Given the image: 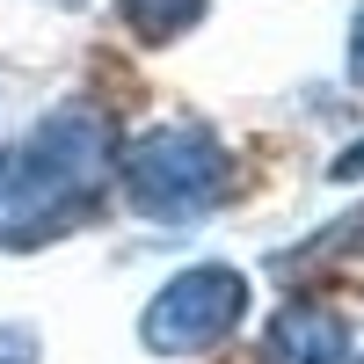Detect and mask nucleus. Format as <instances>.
<instances>
[{"label": "nucleus", "instance_id": "f257e3e1", "mask_svg": "<svg viewBox=\"0 0 364 364\" xmlns=\"http://www.w3.org/2000/svg\"><path fill=\"white\" fill-rule=\"evenodd\" d=\"M117 182V124L95 102H58L29 124V139L8 154V190H0V248L29 255L102 219Z\"/></svg>", "mask_w": 364, "mask_h": 364}, {"label": "nucleus", "instance_id": "f03ea898", "mask_svg": "<svg viewBox=\"0 0 364 364\" xmlns=\"http://www.w3.org/2000/svg\"><path fill=\"white\" fill-rule=\"evenodd\" d=\"M117 190L139 219L190 226L233 197V154L204 117H161V124L117 139Z\"/></svg>", "mask_w": 364, "mask_h": 364}, {"label": "nucleus", "instance_id": "7ed1b4c3", "mask_svg": "<svg viewBox=\"0 0 364 364\" xmlns=\"http://www.w3.org/2000/svg\"><path fill=\"white\" fill-rule=\"evenodd\" d=\"M248 321V277L233 262H190L139 306V350L154 357H204L240 336Z\"/></svg>", "mask_w": 364, "mask_h": 364}, {"label": "nucleus", "instance_id": "20e7f679", "mask_svg": "<svg viewBox=\"0 0 364 364\" xmlns=\"http://www.w3.org/2000/svg\"><path fill=\"white\" fill-rule=\"evenodd\" d=\"M357 328L321 299H284L255 336V364H350Z\"/></svg>", "mask_w": 364, "mask_h": 364}, {"label": "nucleus", "instance_id": "39448f33", "mask_svg": "<svg viewBox=\"0 0 364 364\" xmlns=\"http://www.w3.org/2000/svg\"><path fill=\"white\" fill-rule=\"evenodd\" d=\"M204 15H211V0H117V22H124L146 51H168L182 37H197Z\"/></svg>", "mask_w": 364, "mask_h": 364}, {"label": "nucleus", "instance_id": "423d86ee", "mask_svg": "<svg viewBox=\"0 0 364 364\" xmlns=\"http://www.w3.org/2000/svg\"><path fill=\"white\" fill-rule=\"evenodd\" d=\"M0 364H44V336L29 321H8L0 328Z\"/></svg>", "mask_w": 364, "mask_h": 364}, {"label": "nucleus", "instance_id": "0eeeda50", "mask_svg": "<svg viewBox=\"0 0 364 364\" xmlns=\"http://www.w3.org/2000/svg\"><path fill=\"white\" fill-rule=\"evenodd\" d=\"M343 73H350V87H364V0H357L350 37H343Z\"/></svg>", "mask_w": 364, "mask_h": 364}, {"label": "nucleus", "instance_id": "6e6552de", "mask_svg": "<svg viewBox=\"0 0 364 364\" xmlns=\"http://www.w3.org/2000/svg\"><path fill=\"white\" fill-rule=\"evenodd\" d=\"M328 182H364V132L343 146V154L336 161H328Z\"/></svg>", "mask_w": 364, "mask_h": 364}, {"label": "nucleus", "instance_id": "1a4fd4ad", "mask_svg": "<svg viewBox=\"0 0 364 364\" xmlns=\"http://www.w3.org/2000/svg\"><path fill=\"white\" fill-rule=\"evenodd\" d=\"M0 190H8V154H0Z\"/></svg>", "mask_w": 364, "mask_h": 364}, {"label": "nucleus", "instance_id": "9d476101", "mask_svg": "<svg viewBox=\"0 0 364 364\" xmlns=\"http://www.w3.org/2000/svg\"><path fill=\"white\" fill-rule=\"evenodd\" d=\"M58 8H80V0H58Z\"/></svg>", "mask_w": 364, "mask_h": 364}, {"label": "nucleus", "instance_id": "9b49d317", "mask_svg": "<svg viewBox=\"0 0 364 364\" xmlns=\"http://www.w3.org/2000/svg\"><path fill=\"white\" fill-rule=\"evenodd\" d=\"M350 364H364V357H350Z\"/></svg>", "mask_w": 364, "mask_h": 364}]
</instances>
